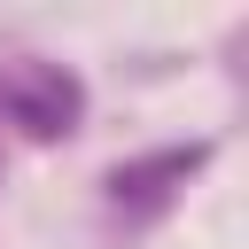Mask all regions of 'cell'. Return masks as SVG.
Here are the masks:
<instances>
[{
  "mask_svg": "<svg viewBox=\"0 0 249 249\" xmlns=\"http://www.w3.org/2000/svg\"><path fill=\"white\" fill-rule=\"evenodd\" d=\"M8 109H16V124H31V132H62V124L78 117V86H70L62 70H31V78L8 86Z\"/></svg>",
  "mask_w": 249,
  "mask_h": 249,
  "instance_id": "1",
  "label": "cell"
}]
</instances>
